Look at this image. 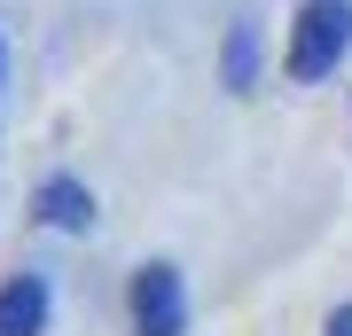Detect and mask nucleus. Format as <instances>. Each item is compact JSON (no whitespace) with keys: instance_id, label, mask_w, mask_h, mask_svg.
<instances>
[{"instance_id":"f257e3e1","label":"nucleus","mask_w":352,"mask_h":336,"mask_svg":"<svg viewBox=\"0 0 352 336\" xmlns=\"http://www.w3.org/2000/svg\"><path fill=\"white\" fill-rule=\"evenodd\" d=\"M344 55H352V0H305L298 24H289L282 71L298 78V87H314V78H329Z\"/></svg>"},{"instance_id":"f03ea898","label":"nucleus","mask_w":352,"mask_h":336,"mask_svg":"<svg viewBox=\"0 0 352 336\" xmlns=\"http://www.w3.org/2000/svg\"><path fill=\"white\" fill-rule=\"evenodd\" d=\"M133 328L141 336H180L188 328V289H180V266H141L133 274Z\"/></svg>"},{"instance_id":"7ed1b4c3","label":"nucleus","mask_w":352,"mask_h":336,"mask_svg":"<svg viewBox=\"0 0 352 336\" xmlns=\"http://www.w3.org/2000/svg\"><path fill=\"white\" fill-rule=\"evenodd\" d=\"M39 328H47V282L39 274L0 282V336H39Z\"/></svg>"},{"instance_id":"20e7f679","label":"nucleus","mask_w":352,"mask_h":336,"mask_svg":"<svg viewBox=\"0 0 352 336\" xmlns=\"http://www.w3.org/2000/svg\"><path fill=\"white\" fill-rule=\"evenodd\" d=\"M39 219L63 227V235H87V227H94V196L78 180H47V188H39Z\"/></svg>"},{"instance_id":"39448f33","label":"nucleus","mask_w":352,"mask_h":336,"mask_svg":"<svg viewBox=\"0 0 352 336\" xmlns=\"http://www.w3.org/2000/svg\"><path fill=\"white\" fill-rule=\"evenodd\" d=\"M227 87H235V94L258 87V32H251V24L227 32Z\"/></svg>"},{"instance_id":"423d86ee","label":"nucleus","mask_w":352,"mask_h":336,"mask_svg":"<svg viewBox=\"0 0 352 336\" xmlns=\"http://www.w3.org/2000/svg\"><path fill=\"white\" fill-rule=\"evenodd\" d=\"M321 336H352V305H337V313H329V328Z\"/></svg>"},{"instance_id":"0eeeda50","label":"nucleus","mask_w":352,"mask_h":336,"mask_svg":"<svg viewBox=\"0 0 352 336\" xmlns=\"http://www.w3.org/2000/svg\"><path fill=\"white\" fill-rule=\"evenodd\" d=\"M0 78H8V55H0Z\"/></svg>"}]
</instances>
